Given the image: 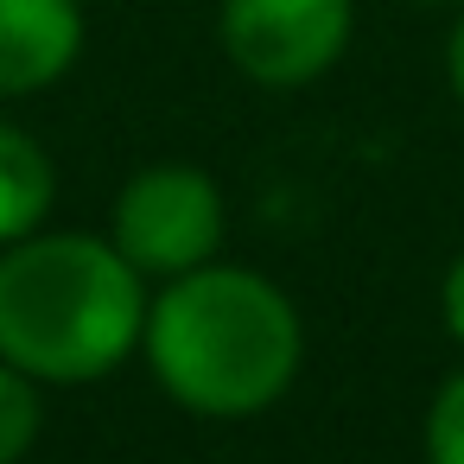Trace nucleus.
<instances>
[{"label": "nucleus", "mask_w": 464, "mask_h": 464, "mask_svg": "<svg viewBox=\"0 0 464 464\" xmlns=\"http://www.w3.org/2000/svg\"><path fill=\"white\" fill-rule=\"evenodd\" d=\"M52 204H58V166H52V153L26 128L0 121V248L33 236V229H45Z\"/></svg>", "instance_id": "423d86ee"}, {"label": "nucleus", "mask_w": 464, "mask_h": 464, "mask_svg": "<svg viewBox=\"0 0 464 464\" xmlns=\"http://www.w3.org/2000/svg\"><path fill=\"white\" fill-rule=\"evenodd\" d=\"M420 445H426V464H464V362L432 388Z\"/></svg>", "instance_id": "6e6552de"}, {"label": "nucleus", "mask_w": 464, "mask_h": 464, "mask_svg": "<svg viewBox=\"0 0 464 464\" xmlns=\"http://www.w3.org/2000/svg\"><path fill=\"white\" fill-rule=\"evenodd\" d=\"M420 7H451V14H458V7H464V0H420Z\"/></svg>", "instance_id": "9b49d317"}, {"label": "nucleus", "mask_w": 464, "mask_h": 464, "mask_svg": "<svg viewBox=\"0 0 464 464\" xmlns=\"http://www.w3.org/2000/svg\"><path fill=\"white\" fill-rule=\"evenodd\" d=\"M445 90H451V102L464 109V7H458V20H451V33H445Z\"/></svg>", "instance_id": "9d476101"}, {"label": "nucleus", "mask_w": 464, "mask_h": 464, "mask_svg": "<svg viewBox=\"0 0 464 464\" xmlns=\"http://www.w3.org/2000/svg\"><path fill=\"white\" fill-rule=\"evenodd\" d=\"M439 324H445V337L464 350V248L451 255V267H445V280H439Z\"/></svg>", "instance_id": "1a4fd4ad"}, {"label": "nucleus", "mask_w": 464, "mask_h": 464, "mask_svg": "<svg viewBox=\"0 0 464 464\" xmlns=\"http://www.w3.org/2000/svg\"><path fill=\"white\" fill-rule=\"evenodd\" d=\"M39 426H45V388L26 369L0 362V464H20L39 445Z\"/></svg>", "instance_id": "0eeeda50"}, {"label": "nucleus", "mask_w": 464, "mask_h": 464, "mask_svg": "<svg viewBox=\"0 0 464 464\" xmlns=\"http://www.w3.org/2000/svg\"><path fill=\"white\" fill-rule=\"evenodd\" d=\"M83 0H0V102L64 83L83 58Z\"/></svg>", "instance_id": "39448f33"}, {"label": "nucleus", "mask_w": 464, "mask_h": 464, "mask_svg": "<svg viewBox=\"0 0 464 464\" xmlns=\"http://www.w3.org/2000/svg\"><path fill=\"white\" fill-rule=\"evenodd\" d=\"M140 356L185 413L255 420L293 388L305 362V324L267 274L204 261L153 286Z\"/></svg>", "instance_id": "f257e3e1"}, {"label": "nucleus", "mask_w": 464, "mask_h": 464, "mask_svg": "<svg viewBox=\"0 0 464 464\" xmlns=\"http://www.w3.org/2000/svg\"><path fill=\"white\" fill-rule=\"evenodd\" d=\"M223 58L261 90H305L343 64L356 39V0H223Z\"/></svg>", "instance_id": "20e7f679"}, {"label": "nucleus", "mask_w": 464, "mask_h": 464, "mask_svg": "<svg viewBox=\"0 0 464 464\" xmlns=\"http://www.w3.org/2000/svg\"><path fill=\"white\" fill-rule=\"evenodd\" d=\"M147 299L109 236L33 229L0 248V362L39 388H90L140 350Z\"/></svg>", "instance_id": "f03ea898"}, {"label": "nucleus", "mask_w": 464, "mask_h": 464, "mask_svg": "<svg viewBox=\"0 0 464 464\" xmlns=\"http://www.w3.org/2000/svg\"><path fill=\"white\" fill-rule=\"evenodd\" d=\"M223 229H229L223 185H217L204 166H185V160L140 166V172L115 191V217H109V242L121 248V261H128L147 286L217 261Z\"/></svg>", "instance_id": "7ed1b4c3"}]
</instances>
